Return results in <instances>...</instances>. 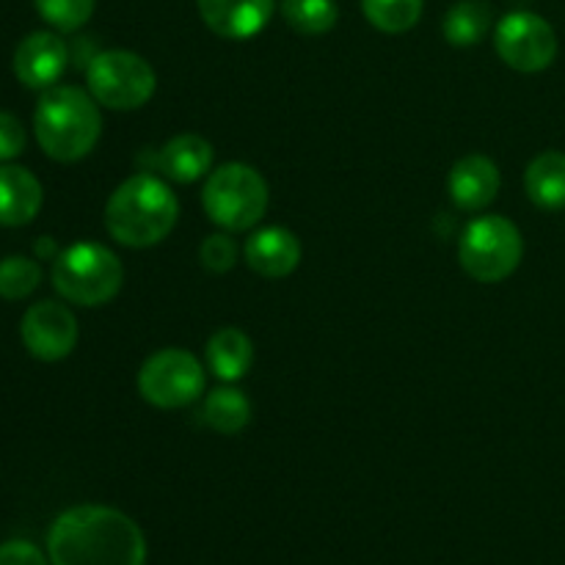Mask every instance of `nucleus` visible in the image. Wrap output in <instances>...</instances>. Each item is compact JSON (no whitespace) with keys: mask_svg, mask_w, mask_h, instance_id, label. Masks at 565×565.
Returning <instances> with one entry per match:
<instances>
[{"mask_svg":"<svg viewBox=\"0 0 565 565\" xmlns=\"http://www.w3.org/2000/svg\"><path fill=\"white\" fill-rule=\"evenodd\" d=\"M53 565H147V539L127 513L77 505L61 513L47 535Z\"/></svg>","mask_w":565,"mask_h":565,"instance_id":"obj_1","label":"nucleus"},{"mask_svg":"<svg viewBox=\"0 0 565 565\" xmlns=\"http://www.w3.org/2000/svg\"><path fill=\"white\" fill-rule=\"evenodd\" d=\"M180 218V202L169 182L141 171L121 182L105 204V230L127 248L163 243Z\"/></svg>","mask_w":565,"mask_h":565,"instance_id":"obj_2","label":"nucleus"},{"mask_svg":"<svg viewBox=\"0 0 565 565\" xmlns=\"http://www.w3.org/2000/svg\"><path fill=\"white\" fill-rule=\"evenodd\" d=\"M33 132L47 158L77 163L103 136L99 103L77 86L47 88L33 114Z\"/></svg>","mask_w":565,"mask_h":565,"instance_id":"obj_3","label":"nucleus"},{"mask_svg":"<svg viewBox=\"0 0 565 565\" xmlns=\"http://www.w3.org/2000/svg\"><path fill=\"white\" fill-rule=\"evenodd\" d=\"M125 281V265L103 243H75L53 263V287L77 307H103L114 301Z\"/></svg>","mask_w":565,"mask_h":565,"instance_id":"obj_4","label":"nucleus"},{"mask_svg":"<svg viewBox=\"0 0 565 565\" xmlns=\"http://www.w3.org/2000/svg\"><path fill=\"white\" fill-rule=\"evenodd\" d=\"M202 204L207 218L224 232H248L268 210V182L254 166L224 163L207 174Z\"/></svg>","mask_w":565,"mask_h":565,"instance_id":"obj_5","label":"nucleus"},{"mask_svg":"<svg viewBox=\"0 0 565 565\" xmlns=\"http://www.w3.org/2000/svg\"><path fill=\"white\" fill-rule=\"evenodd\" d=\"M522 232L505 215H480L463 230L458 243L461 268L483 285L505 281L522 265Z\"/></svg>","mask_w":565,"mask_h":565,"instance_id":"obj_6","label":"nucleus"},{"mask_svg":"<svg viewBox=\"0 0 565 565\" xmlns=\"http://www.w3.org/2000/svg\"><path fill=\"white\" fill-rule=\"evenodd\" d=\"M88 94L108 110H138L152 99L158 75L143 55L105 50L86 66Z\"/></svg>","mask_w":565,"mask_h":565,"instance_id":"obj_7","label":"nucleus"},{"mask_svg":"<svg viewBox=\"0 0 565 565\" xmlns=\"http://www.w3.org/2000/svg\"><path fill=\"white\" fill-rule=\"evenodd\" d=\"M204 367L185 348H163L138 370V392L154 408H185L202 397Z\"/></svg>","mask_w":565,"mask_h":565,"instance_id":"obj_8","label":"nucleus"},{"mask_svg":"<svg viewBox=\"0 0 565 565\" xmlns=\"http://www.w3.org/2000/svg\"><path fill=\"white\" fill-rule=\"evenodd\" d=\"M497 55L516 72H544L557 55V33L533 11H511L497 22Z\"/></svg>","mask_w":565,"mask_h":565,"instance_id":"obj_9","label":"nucleus"},{"mask_svg":"<svg viewBox=\"0 0 565 565\" xmlns=\"http://www.w3.org/2000/svg\"><path fill=\"white\" fill-rule=\"evenodd\" d=\"M22 345L39 362H61L77 345V320L58 301H39L22 315Z\"/></svg>","mask_w":565,"mask_h":565,"instance_id":"obj_10","label":"nucleus"},{"mask_svg":"<svg viewBox=\"0 0 565 565\" xmlns=\"http://www.w3.org/2000/svg\"><path fill=\"white\" fill-rule=\"evenodd\" d=\"M70 50L53 31L28 33L14 50V75L28 88H53L64 75Z\"/></svg>","mask_w":565,"mask_h":565,"instance_id":"obj_11","label":"nucleus"},{"mask_svg":"<svg viewBox=\"0 0 565 565\" xmlns=\"http://www.w3.org/2000/svg\"><path fill=\"white\" fill-rule=\"evenodd\" d=\"M204 25L221 39H252L270 22L276 0H196Z\"/></svg>","mask_w":565,"mask_h":565,"instance_id":"obj_12","label":"nucleus"},{"mask_svg":"<svg viewBox=\"0 0 565 565\" xmlns=\"http://www.w3.org/2000/svg\"><path fill=\"white\" fill-rule=\"evenodd\" d=\"M301 241L285 226H263L252 232L243 246V259L265 279H285L301 263Z\"/></svg>","mask_w":565,"mask_h":565,"instance_id":"obj_13","label":"nucleus"},{"mask_svg":"<svg viewBox=\"0 0 565 565\" xmlns=\"http://www.w3.org/2000/svg\"><path fill=\"white\" fill-rule=\"evenodd\" d=\"M502 185V174L497 163L486 154H467L450 171V199L458 210L478 213L497 199Z\"/></svg>","mask_w":565,"mask_h":565,"instance_id":"obj_14","label":"nucleus"},{"mask_svg":"<svg viewBox=\"0 0 565 565\" xmlns=\"http://www.w3.org/2000/svg\"><path fill=\"white\" fill-rule=\"evenodd\" d=\"M149 160L169 180L180 182V185H191V182L202 180L213 171L215 152L207 138L196 136V132H182V136L169 138L158 152H152Z\"/></svg>","mask_w":565,"mask_h":565,"instance_id":"obj_15","label":"nucleus"},{"mask_svg":"<svg viewBox=\"0 0 565 565\" xmlns=\"http://www.w3.org/2000/svg\"><path fill=\"white\" fill-rule=\"evenodd\" d=\"M44 202L42 182L22 166H0V226H25Z\"/></svg>","mask_w":565,"mask_h":565,"instance_id":"obj_16","label":"nucleus"},{"mask_svg":"<svg viewBox=\"0 0 565 565\" xmlns=\"http://www.w3.org/2000/svg\"><path fill=\"white\" fill-rule=\"evenodd\" d=\"M204 356H207L210 373L218 381L232 384V381H241L252 370L254 345L246 331L235 329V326H226V329H218L210 337L207 348H204Z\"/></svg>","mask_w":565,"mask_h":565,"instance_id":"obj_17","label":"nucleus"},{"mask_svg":"<svg viewBox=\"0 0 565 565\" xmlns=\"http://www.w3.org/2000/svg\"><path fill=\"white\" fill-rule=\"evenodd\" d=\"M524 191L530 202L541 210L565 207V152L550 149L533 158L524 171Z\"/></svg>","mask_w":565,"mask_h":565,"instance_id":"obj_18","label":"nucleus"},{"mask_svg":"<svg viewBox=\"0 0 565 565\" xmlns=\"http://www.w3.org/2000/svg\"><path fill=\"white\" fill-rule=\"evenodd\" d=\"M204 423L224 436H235L252 423V401L235 386H218L204 397Z\"/></svg>","mask_w":565,"mask_h":565,"instance_id":"obj_19","label":"nucleus"},{"mask_svg":"<svg viewBox=\"0 0 565 565\" xmlns=\"http://www.w3.org/2000/svg\"><path fill=\"white\" fill-rule=\"evenodd\" d=\"M491 17L486 0H461L445 14V39L452 47H472L489 33Z\"/></svg>","mask_w":565,"mask_h":565,"instance_id":"obj_20","label":"nucleus"},{"mask_svg":"<svg viewBox=\"0 0 565 565\" xmlns=\"http://www.w3.org/2000/svg\"><path fill=\"white\" fill-rule=\"evenodd\" d=\"M281 14L287 25L301 36H323L340 20L337 0H285Z\"/></svg>","mask_w":565,"mask_h":565,"instance_id":"obj_21","label":"nucleus"},{"mask_svg":"<svg viewBox=\"0 0 565 565\" xmlns=\"http://www.w3.org/2000/svg\"><path fill=\"white\" fill-rule=\"evenodd\" d=\"M425 0H362L370 25L384 33H406L423 17Z\"/></svg>","mask_w":565,"mask_h":565,"instance_id":"obj_22","label":"nucleus"},{"mask_svg":"<svg viewBox=\"0 0 565 565\" xmlns=\"http://www.w3.org/2000/svg\"><path fill=\"white\" fill-rule=\"evenodd\" d=\"M42 281V265L31 257H6L0 259V298L6 301H22L31 296Z\"/></svg>","mask_w":565,"mask_h":565,"instance_id":"obj_23","label":"nucleus"},{"mask_svg":"<svg viewBox=\"0 0 565 565\" xmlns=\"http://www.w3.org/2000/svg\"><path fill=\"white\" fill-rule=\"evenodd\" d=\"M33 3H36V11L47 25L70 33L86 25L97 0H33Z\"/></svg>","mask_w":565,"mask_h":565,"instance_id":"obj_24","label":"nucleus"},{"mask_svg":"<svg viewBox=\"0 0 565 565\" xmlns=\"http://www.w3.org/2000/svg\"><path fill=\"white\" fill-rule=\"evenodd\" d=\"M237 243L232 241L226 232H215V235H207L202 241V248H199V257H202V265L210 270V274H226V270L235 268L237 263Z\"/></svg>","mask_w":565,"mask_h":565,"instance_id":"obj_25","label":"nucleus"},{"mask_svg":"<svg viewBox=\"0 0 565 565\" xmlns=\"http://www.w3.org/2000/svg\"><path fill=\"white\" fill-rule=\"evenodd\" d=\"M25 127L14 114L0 110V160H14L25 149Z\"/></svg>","mask_w":565,"mask_h":565,"instance_id":"obj_26","label":"nucleus"},{"mask_svg":"<svg viewBox=\"0 0 565 565\" xmlns=\"http://www.w3.org/2000/svg\"><path fill=\"white\" fill-rule=\"evenodd\" d=\"M0 565H47V561L28 541H9L0 546Z\"/></svg>","mask_w":565,"mask_h":565,"instance_id":"obj_27","label":"nucleus"},{"mask_svg":"<svg viewBox=\"0 0 565 565\" xmlns=\"http://www.w3.org/2000/svg\"><path fill=\"white\" fill-rule=\"evenodd\" d=\"M36 254H39V259H55V257H58V254H55L53 237H42V241L36 243Z\"/></svg>","mask_w":565,"mask_h":565,"instance_id":"obj_28","label":"nucleus"}]
</instances>
